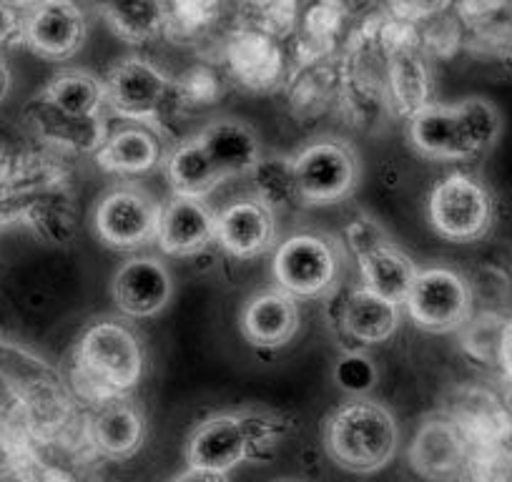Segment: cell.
<instances>
[{
    "instance_id": "6da1fadb",
    "label": "cell",
    "mask_w": 512,
    "mask_h": 482,
    "mask_svg": "<svg viewBox=\"0 0 512 482\" xmlns=\"http://www.w3.org/2000/svg\"><path fill=\"white\" fill-rule=\"evenodd\" d=\"M410 141L417 154L435 161H470L495 146L502 131L500 111L487 98L457 103L430 101L410 118Z\"/></svg>"
},
{
    "instance_id": "7a4b0ae2",
    "label": "cell",
    "mask_w": 512,
    "mask_h": 482,
    "mask_svg": "<svg viewBox=\"0 0 512 482\" xmlns=\"http://www.w3.org/2000/svg\"><path fill=\"white\" fill-rule=\"evenodd\" d=\"M292 427V420L277 412L244 410L214 415L196 425L186 445L189 467L214 470L229 475L246 460L269 457L277 440Z\"/></svg>"
},
{
    "instance_id": "3957f363",
    "label": "cell",
    "mask_w": 512,
    "mask_h": 482,
    "mask_svg": "<svg viewBox=\"0 0 512 482\" xmlns=\"http://www.w3.org/2000/svg\"><path fill=\"white\" fill-rule=\"evenodd\" d=\"M76 375L98 402L134 390L144 375V347L128 324L98 319L83 329L76 344Z\"/></svg>"
},
{
    "instance_id": "277c9868",
    "label": "cell",
    "mask_w": 512,
    "mask_h": 482,
    "mask_svg": "<svg viewBox=\"0 0 512 482\" xmlns=\"http://www.w3.org/2000/svg\"><path fill=\"white\" fill-rule=\"evenodd\" d=\"M324 447L344 470L377 472L397 455L400 427L384 405L367 397H354L329 415Z\"/></svg>"
},
{
    "instance_id": "5b68a950",
    "label": "cell",
    "mask_w": 512,
    "mask_h": 482,
    "mask_svg": "<svg viewBox=\"0 0 512 482\" xmlns=\"http://www.w3.org/2000/svg\"><path fill=\"white\" fill-rule=\"evenodd\" d=\"M344 239H347L349 252L357 259L362 287L387 302L405 304L420 269L390 239L382 224L369 216H354L344 229Z\"/></svg>"
},
{
    "instance_id": "8992f818",
    "label": "cell",
    "mask_w": 512,
    "mask_h": 482,
    "mask_svg": "<svg viewBox=\"0 0 512 482\" xmlns=\"http://www.w3.org/2000/svg\"><path fill=\"white\" fill-rule=\"evenodd\" d=\"M272 274L279 289L289 297H327L337 287L339 252L324 236L294 234L284 239L274 252Z\"/></svg>"
},
{
    "instance_id": "52a82bcc",
    "label": "cell",
    "mask_w": 512,
    "mask_h": 482,
    "mask_svg": "<svg viewBox=\"0 0 512 482\" xmlns=\"http://www.w3.org/2000/svg\"><path fill=\"white\" fill-rule=\"evenodd\" d=\"M106 106L123 121L149 126L161 116L174 96V81L156 63L141 56H128L113 63L103 78Z\"/></svg>"
},
{
    "instance_id": "ba28073f",
    "label": "cell",
    "mask_w": 512,
    "mask_h": 482,
    "mask_svg": "<svg viewBox=\"0 0 512 482\" xmlns=\"http://www.w3.org/2000/svg\"><path fill=\"white\" fill-rule=\"evenodd\" d=\"M492 196L482 181L467 174H450L437 181L427 199L430 224L447 241H475L492 224Z\"/></svg>"
},
{
    "instance_id": "9c48e42d",
    "label": "cell",
    "mask_w": 512,
    "mask_h": 482,
    "mask_svg": "<svg viewBox=\"0 0 512 482\" xmlns=\"http://www.w3.org/2000/svg\"><path fill=\"white\" fill-rule=\"evenodd\" d=\"M161 206L154 196L136 186L113 189L98 201L93 226L98 239L111 249L134 252L156 241Z\"/></svg>"
},
{
    "instance_id": "30bf717a",
    "label": "cell",
    "mask_w": 512,
    "mask_h": 482,
    "mask_svg": "<svg viewBox=\"0 0 512 482\" xmlns=\"http://www.w3.org/2000/svg\"><path fill=\"white\" fill-rule=\"evenodd\" d=\"M302 204H337L357 186V156L347 144L334 139L314 141L294 156Z\"/></svg>"
},
{
    "instance_id": "8fae6325",
    "label": "cell",
    "mask_w": 512,
    "mask_h": 482,
    "mask_svg": "<svg viewBox=\"0 0 512 482\" xmlns=\"http://www.w3.org/2000/svg\"><path fill=\"white\" fill-rule=\"evenodd\" d=\"M405 307L422 329L452 332L470 317L472 294L457 272L447 267H430L417 272Z\"/></svg>"
},
{
    "instance_id": "7c38bea8",
    "label": "cell",
    "mask_w": 512,
    "mask_h": 482,
    "mask_svg": "<svg viewBox=\"0 0 512 482\" xmlns=\"http://www.w3.org/2000/svg\"><path fill=\"white\" fill-rule=\"evenodd\" d=\"M88 36V21L76 0H48L23 16V46L46 61L76 56Z\"/></svg>"
},
{
    "instance_id": "4fadbf2b",
    "label": "cell",
    "mask_w": 512,
    "mask_h": 482,
    "mask_svg": "<svg viewBox=\"0 0 512 482\" xmlns=\"http://www.w3.org/2000/svg\"><path fill=\"white\" fill-rule=\"evenodd\" d=\"M111 294L126 317L149 319L169 307L174 297V279L161 259L134 257L116 269Z\"/></svg>"
},
{
    "instance_id": "5bb4252c",
    "label": "cell",
    "mask_w": 512,
    "mask_h": 482,
    "mask_svg": "<svg viewBox=\"0 0 512 482\" xmlns=\"http://www.w3.org/2000/svg\"><path fill=\"white\" fill-rule=\"evenodd\" d=\"M224 63L229 76L249 91H272L284 78V51L272 33L241 28L226 41Z\"/></svg>"
},
{
    "instance_id": "9a60e30c",
    "label": "cell",
    "mask_w": 512,
    "mask_h": 482,
    "mask_svg": "<svg viewBox=\"0 0 512 482\" xmlns=\"http://www.w3.org/2000/svg\"><path fill=\"white\" fill-rule=\"evenodd\" d=\"M387 63V93L402 116L412 118L430 103V73L420 53V43L410 33H382Z\"/></svg>"
},
{
    "instance_id": "2e32d148",
    "label": "cell",
    "mask_w": 512,
    "mask_h": 482,
    "mask_svg": "<svg viewBox=\"0 0 512 482\" xmlns=\"http://www.w3.org/2000/svg\"><path fill=\"white\" fill-rule=\"evenodd\" d=\"M216 241V214L204 199L171 196L161 206L156 244L164 254L189 259L209 249Z\"/></svg>"
},
{
    "instance_id": "e0dca14e",
    "label": "cell",
    "mask_w": 512,
    "mask_h": 482,
    "mask_svg": "<svg viewBox=\"0 0 512 482\" xmlns=\"http://www.w3.org/2000/svg\"><path fill=\"white\" fill-rule=\"evenodd\" d=\"M216 241L236 259L262 257L277 241V216L256 199H241L216 214Z\"/></svg>"
},
{
    "instance_id": "ac0fdd59",
    "label": "cell",
    "mask_w": 512,
    "mask_h": 482,
    "mask_svg": "<svg viewBox=\"0 0 512 482\" xmlns=\"http://www.w3.org/2000/svg\"><path fill=\"white\" fill-rule=\"evenodd\" d=\"M241 332L259 349L284 347L299 332L297 299L279 287L254 294L241 312Z\"/></svg>"
},
{
    "instance_id": "d6986e66",
    "label": "cell",
    "mask_w": 512,
    "mask_h": 482,
    "mask_svg": "<svg viewBox=\"0 0 512 482\" xmlns=\"http://www.w3.org/2000/svg\"><path fill=\"white\" fill-rule=\"evenodd\" d=\"M28 124L43 141L73 154H96L108 136L103 118H78L36 96L26 111Z\"/></svg>"
},
{
    "instance_id": "ffe728a7",
    "label": "cell",
    "mask_w": 512,
    "mask_h": 482,
    "mask_svg": "<svg viewBox=\"0 0 512 482\" xmlns=\"http://www.w3.org/2000/svg\"><path fill=\"white\" fill-rule=\"evenodd\" d=\"M221 179L246 176L262 161V146L254 131L236 118H219L196 134Z\"/></svg>"
},
{
    "instance_id": "44dd1931",
    "label": "cell",
    "mask_w": 512,
    "mask_h": 482,
    "mask_svg": "<svg viewBox=\"0 0 512 482\" xmlns=\"http://www.w3.org/2000/svg\"><path fill=\"white\" fill-rule=\"evenodd\" d=\"M93 156H96V164L108 174L139 176L159 166L161 146L149 126L131 124L108 134Z\"/></svg>"
},
{
    "instance_id": "7402d4cb",
    "label": "cell",
    "mask_w": 512,
    "mask_h": 482,
    "mask_svg": "<svg viewBox=\"0 0 512 482\" xmlns=\"http://www.w3.org/2000/svg\"><path fill=\"white\" fill-rule=\"evenodd\" d=\"M339 324L362 344H382L400 327V304L387 302L367 287H357L344 297Z\"/></svg>"
},
{
    "instance_id": "603a6c76",
    "label": "cell",
    "mask_w": 512,
    "mask_h": 482,
    "mask_svg": "<svg viewBox=\"0 0 512 482\" xmlns=\"http://www.w3.org/2000/svg\"><path fill=\"white\" fill-rule=\"evenodd\" d=\"M144 417L123 397L101 402L91 417V440L98 452L113 460H126L144 442Z\"/></svg>"
},
{
    "instance_id": "cb8c5ba5",
    "label": "cell",
    "mask_w": 512,
    "mask_h": 482,
    "mask_svg": "<svg viewBox=\"0 0 512 482\" xmlns=\"http://www.w3.org/2000/svg\"><path fill=\"white\" fill-rule=\"evenodd\" d=\"M96 8L118 38L128 43L154 41L166 26V0H96Z\"/></svg>"
},
{
    "instance_id": "d4e9b609",
    "label": "cell",
    "mask_w": 512,
    "mask_h": 482,
    "mask_svg": "<svg viewBox=\"0 0 512 482\" xmlns=\"http://www.w3.org/2000/svg\"><path fill=\"white\" fill-rule=\"evenodd\" d=\"M164 171L171 194L186 196V199H204L224 181L196 136L179 144L166 156Z\"/></svg>"
},
{
    "instance_id": "484cf974",
    "label": "cell",
    "mask_w": 512,
    "mask_h": 482,
    "mask_svg": "<svg viewBox=\"0 0 512 482\" xmlns=\"http://www.w3.org/2000/svg\"><path fill=\"white\" fill-rule=\"evenodd\" d=\"M38 96L46 103L56 106L78 118H98L106 106V91L103 81L86 71H63L48 81Z\"/></svg>"
},
{
    "instance_id": "4316f807",
    "label": "cell",
    "mask_w": 512,
    "mask_h": 482,
    "mask_svg": "<svg viewBox=\"0 0 512 482\" xmlns=\"http://www.w3.org/2000/svg\"><path fill=\"white\" fill-rule=\"evenodd\" d=\"M21 219L48 244H68L78 234V211L71 204L66 186L31 201Z\"/></svg>"
},
{
    "instance_id": "83f0119b",
    "label": "cell",
    "mask_w": 512,
    "mask_h": 482,
    "mask_svg": "<svg viewBox=\"0 0 512 482\" xmlns=\"http://www.w3.org/2000/svg\"><path fill=\"white\" fill-rule=\"evenodd\" d=\"M249 176L256 199L269 206L274 214L302 204L294 159L289 156H262V161L254 166Z\"/></svg>"
},
{
    "instance_id": "f1b7e54d",
    "label": "cell",
    "mask_w": 512,
    "mask_h": 482,
    "mask_svg": "<svg viewBox=\"0 0 512 482\" xmlns=\"http://www.w3.org/2000/svg\"><path fill=\"white\" fill-rule=\"evenodd\" d=\"M457 435L447 425H442L440 432V445H435V432L432 425H427L420 435L415 437V445H412V465L417 467L425 475H442L450 467H455L457 460Z\"/></svg>"
},
{
    "instance_id": "f546056e",
    "label": "cell",
    "mask_w": 512,
    "mask_h": 482,
    "mask_svg": "<svg viewBox=\"0 0 512 482\" xmlns=\"http://www.w3.org/2000/svg\"><path fill=\"white\" fill-rule=\"evenodd\" d=\"M221 81L209 66H194L174 81V98L179 106L204 108L219 98Z\"/></svg>"
},
{
    "instance_id": "4dcf8cb0",
    "label": "cell",
    "mask_w": 512,
    "mask_h": 482,
    "mask_svg": "<svg viewBox=\"0 0 512 482\" xmlns=\"http://www.w3.org/2000/svg\"><path fill=\"white\" fill-rule=\"evenodd\" d=\"M334 382L342 392L352 397H364L377 385V367L362 352H347L334 365Z\"/></svg>"
},
{
    "instance_id": "1f68e13d",
    "label": "cell",
    "mask_w": 512,
    "mask_h": 482,
    "mask_svg": "<svg viewBox=\"0 0 512 482\" xmlns=\"http://www.w3.org/2000/svg\"><path fill=\"white\" fill-rule=\"evenodd\" d=\"M221 0H166L169 23L181 31H201L219 16Z\"/></svg>"
},
{
    "instance_id": "d6a6232c",
    "label": "cell",
    "mask_w": 512,
    "mask_h": 482,
    "mask_svg": "<svg viewBox=\"0 0 512 482\" xmlns=\"http://www.w3.org/2000/svg\"><path fill=\"white\" fill-rule=\"evenodd\" d=\"M339 31V8L332 3H319L304 21V33L312 43H329Z\"/></svg>"
},
{
    "instance_id": "836d02e7",
    "label": "cell",
    "mask_w": 512,
    "mask_h": 482,
    "mask_svg": "<svg viewBox=\"0 0 512 482\" xmlns=\"http://www.w3.org/2000/svg\"><path fill=\"white\" fill-rule=\"evenodd\" d=\"M23 43V16L0 0V46Z\"/></svg>"
},
{
    "instance_id": "e575fe53",
    "label": "cell",
    "mask_w": 512,
    "mask_h": 482,
    "mask_svg": "<svg viewBox=\"0 0 512 482\" xmlns=\"http://www.w3.org/2000/svg\"><path fill=\"white\" fill-rule=\"evenodd\" d=\"M169 482H231L229 475L214 470H201V467H186L184 472L171 477Z\"/></svg>"
},
{
    "instance_id": "d590c367",
    "label": "cell",
    "mask_w": 512,
    "mask_h": 482,
    "mask_svg": "<svg viewBox=\"0 0 512 482\" xmlns=\"http://www.w3.org/2000/svg\"><path fill=\"white\" fill-rule=\"evenodd\" d=\"M13 88V71H11V63L6 58L0 56V103L6 101L8 93Z\"/></svg>"
},
{
    "instance_id": "8d00e7d4",
    "label": "cell",
    "mask_w": 512,
    "mask_h": 482,
    "mask_svg": "<svg viewBox=\"0 0 512 482\" xmlns=\"http://www.w3.org/2000/svg\"><path fill=\"white\" fill-rule=\"evenodd\" d=\"M6 6H11L13 11H18L21 16H28L31 11H36L38 6H43V3H48V0H3Z\"/></svg>"
}]
</instances>
